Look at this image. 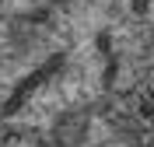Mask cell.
<instances>
[{
  "label": "cell",
  "mask_w": 154,
  "mask_h": 147,
  "mask_svg": "<svg viewBox=\"0 0 154 147\" xmlns=\"http://www.w3.org/2000/svg\"><path fill=\"white\" fill-rule=\"evenodd\" d=\"M56 147H144V144L119 112L84 109L56 130Z\"/></svg>",
  "instance_id": "cell-1"
},
{
  "label": "cell",
  "mask_w": 154,
  "mask_h": 147,
  "mask_svg": "<svg viewBox=\"0 0 154 147\" xmlns=\"http://www.w3.org/2000/svg\"><path fill=\"white\" fill-rule=\"evenodd\" d=\"M151 32H154V7H151Z\"/></svg>",
  "instance_id": "cell-2"
}]
</instances>
